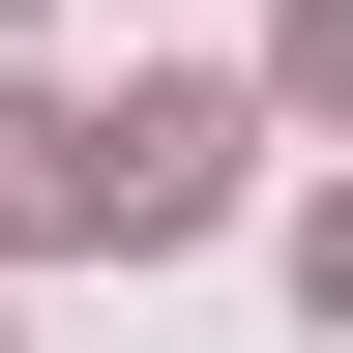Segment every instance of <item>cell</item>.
<instances>
[{"mask_svg":"<svg viewBox=\"0 0 353 353\" xmlns=\"http://www.w3.org/2000/svg\"><path fill=\"white\" fill-rule=\"evenodd\" d=\"M88 148H118V236H206L236 206V88H118Z\"/></svg>","mask_w":353,"mask_h":353,"instance_id":"6da1fadb","label":"cell"},{"mask_svg":"<svg viewBox=\"0 0 353 353\" xmlns=\"http://www.w3.org/2000/svg\"><path fill=\"white\" fill-rule=\"evenodd\" d=\"M0 236H118V148H88L59 88H0Z\"/></svg>","mask_w":353,"mask_h":353,"instance_id":"7a4b0ae2","label":"cell"}]
</instances>
